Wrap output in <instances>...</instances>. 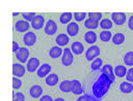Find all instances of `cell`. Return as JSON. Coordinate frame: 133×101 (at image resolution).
I'll use <instances>...</instances> for the list:
<instances>
[{"mask_svg": "<svg viewBox=\"0 0 133 101\" xmlns=\"http://www.w3.org/2000/svg\"><path fill=\"white\" fill-rule=\"evenodd\" d=\"M115 79L113 67L110 64H105L101 68V74L94 82L91 91L92 95L99 99L103 98L110 89V86Z\"/></svg>", "mask_w": 133, "mask_h": 101, "instance_id": "1", "label": "cell"}, {"mask_svg": "<svg viewBox=\"0 0 133 101\" xmlns=\"http://www.w3.org/2000/svg\"><path fill=\"white\" fill-rule=\"evenodd\" d=\"M73 61H74V56H73V53L71 50V48L69 47H65L63 49V54H62V57H61V63L63 66H71L73 64Z\"/></svg>", "mask_w": 133, "mask_h": 101, "instance_id": "2", "label": "cell"}, {"mask_svg": "<svg viewBox=\"0 0 133 101\" xmlns=\"http://www.w3.org/2000/svg\"><path fill=\"white\" fill-rule=\"evenodd\" d=\"M99 55H100V47L98 45H91L85 52V58L87 61H94L99 57Z\"/></svg>", "mask_w": 133, "mask_h": 101, "instance_id": "3", "label": "cell"}, {"mask_svg": "<svg viewBox=\"0 0 133 101\" xmlns=\"http://www.w3.org/2000/svg\"><path fill=\"white\" fill-rule=\"evenodd\" d=\"M111 20L113 21V23L117 26H122L126 23L127 16L126 13L124 12H112L111 13Z\"/></svg>", "mask_w": 133, "mask_h": 101, "instance_id": "4", "label": "cell"}, {"mask_svg": "<svg viewBox=\"0 0 133 101\" xmlns=\"http://www.w3.org/2000/svg\"><path fill=\"white\" fill-rule=\"evenodd\" d=\"M44 31L47 35H54L57 31V24L53 20H48L45 24Z\"/></svg>", "mask_w": 133, "mask_h": 101, "instance_id": "5", "label": "cell"}, {"mask_svg": "<svg viewBox=\"0 0 133 101\" xmlns=\"http://www.w3.org/2000/svg\"><path fill=\"white\" fill-rule=\"evenodd\" d=\"M16 57H17V60L20 61L21 63L27 62L29 58V49L27 47H20L16 53Z\"/></svg>", "mask_w": 133, "mask_h": 101, "instance_id": "6", "label": "cell"}, {"mask_svg": "<svg viewBox=\"0 0 133 101\" xmlns=\"http://www.w3.org/2000/svg\"><path fill=\"white\" fill-rule=\"evenodd\" d=\"M23 42L27 46H32L36 42V35L32 31H28L23 37Z\"/></svg>", "mask_w": 133, "mask_h": 101, "instance_id": "7", "label": "cell"}, {"mask_svg": "<svg viewBox=\"0 0 133 101\" xmlns=\"http://www.w3.org/2000/svg\"><path fill=\"white\" fill-rule=\"evenodd\" d=\"M39 60L37 58H30L28 61H27V66H26V69L33 73L35 71H37V69L39 68Z\"/></svg>", "mask_w": 133, "mask_h": 101, "instance_id": "8", "label": "cell"}, {"mask_svg": "<svg viewBox=\"0 0 133 101\" xmlns=\"http://www.w3.org/2000/svg\"><path fill=\"white\" fill-rule=\"evenodd\" d=\"M29 28H30V24L27 21H24V20H20L15 24V29L18 32H21V33H23V32L27 33Z\"/></svg>", "mask_w": 133, "mask_h": 101, "instance_id": "9", "label": "cell"}, {"mask_svg": "<svg viewBox=\"0 0 133 101\" xmlns=\"http://www.w3.org/2000/svg\"><path fill=\"white\" fill-rule=\"evenodd\" d=\"M12 74L16 77H22L25 75V67L22 64L14 63L12 64Z\"/></svg>", "mask_w": 133, "mask_h": 101, "instance_id": "10", "label": "cell"}, {"mask_svg": "<svg viewBox=\"0 0 133 101\" xmlns=\"http://www.w3.org/2000/svg\"><path fill=\"white\" fill-rule=\"evenodd\" d=\"M45 25V19L43 15L41 14H36V16L32 20L31 22V26L33 29L35 30H39L41 28H43V26Z\"/></svg>", "mask_w": 133, "mask_h": 101, "instance_id": "11", "label": "cell"}, {"mask_svg": "<svg viewBox=\"0 0 133 101\" xmlns=\"http://www.w3.org/2000/svg\"><path fill=\"white\" fill-rule=\"evenodd\" d=\"M72 93L75 95H81L84 93V89L78 79L72 80Z\"/></svg>", "mask_w": 133, "mask_h": 101, "instance_id": "12", "label": "cell"}, {"mask_svg": "<svg viewBox=\"0 0 133 101\" xmlns=\"http://www.w3.org/2000/svg\"><path fill=\"white\" fill-rule=\"evenodd\" d=\"M51 69H52V68H51V65H49V64H47V63L42 64V65L39 66V68L37 69V71H36L37 76H38V77H45V76L49 75Z\"/></svg>", "mask_w": 133, "mask_h": 101, "instance_id": "13", "label": "cell"}, {"mask_svg": "<svg viewBox=\"0 0 133 101\" xmlns=\"http://www.w3.org/2000/svg\"><path fill=\"white\" fill-rule=\"evenodd\" d=\"M43 94V88L39 85H33L30 89H29V95L31 98H38L41 97Z\"/></svg>", "mask_w": 133, "mask_h": 101, "instance_id": "14", "label": "cell"}, {"mask_svg": "<svg viewBox=\"0 0 133 101\" xmlns=\"http://www.w3.org/2000/svg\"><path fill=\"white\" fill-rule=\"evenodd\" d=\"M66 32H68L69 36L75 37V36L79 33V26H78V24L75 23V22H71L70 24H68Z\"/></svg>", "mask_w": 133, "mask_h": 101, "instance_id": "15", "label": "cell"}, {"mask_svg": "<svg viewBox=\"0 0 133 101\" xmlns=\"http://www.w3.org/2000/svg\"><path fill=\"white\" fill-rule=\"evenodd\" d=\"M71 50L75 55H81L84 52V45L80 41H74L71 44Z\"/></svg>", "mask_w": 133, "mask_h": 101, "instance_id": "16", "label": "cell"}, {"mask_svg": "<svg viewBox=\"0 0 133 101\" xmlns=\"http://www.w3.org/2000/svg\"><path fill=\"white\" fill-rule=\"evenodd\" d=\"M56 43L59 45V46H65L69 42H70V37L64 34V33H61V34H58L56 36V39H55Z\"/></svg>", "mask_w": 133, "mask_h": 101, "instance_id": "17", "label": "cell"}, {"mask_svg": "<svg viewBox=\"0 0 133 101\" xmlns=\"http://www.w3.org/2000/svg\"><path fill=\"white\" fill-rule=\"evenodd\" d=\"M58 79H59V77H58V75H57V74H55V73H50L49 75H47V76H46L45 82H46L49 87H54V86H56V85H57Z\"/></svg>", "mask_w": 133, "mask_h": 101, "instance_id": "18", "label": "cell"}, {"mask_svg": "<svg viewBox=\"0 0 133 101\" xmlns=\"http://www.w3.org/2000/svg\"><path fill=\"white\" fill-rule=\"evenodd\" d=\"M63 54V49H61L60 46H52L49 50V56L52 59H57L60 56H62Z\"/></svg>", "mask_w": 133, "mask_h": 101, "instance_id": "19", "label": "cell"}, {"mask_svg": "<svg viewBox=\"0 0 133 101\" xmlns=\"http://www.w3.org/2000/svg\"><path fill=\"white\" fill-rule=\"evenodd\" d=\"M84 40L88 44H94L97 41V34L94 31L89 30L84 34Z\"/></svg>", "mask_w": 133, "mask_h": 101, "instance_id": "20", "label": "cell"}, {"mask_svg": "<svg viewBox=\"0 0 133 101\" xmlns=\"http://www.w3.org/2000/svg\"><path fill=\"white\" fill-rule=\"evenodd\" d=\"M113 71H114V75L119 78L126 76L127 74V68L124 65H117L115 68H113Z\"/></svg>", "mask_w": 133, "mask_h": 101, "instance_id": "21", "label": "cell"}, {"mask_svg": "<svg viewBox=\"0 0 133 101\" xmlns=\"http://www.w3.org/2000/svg\"><path fill=\"white\" fill-rule=\"evenodd\" d=\"M119 91L124 94H129L133 91V86L129 81H123L119 85Z\"/></svg>", "mask_w": 133, "mask_h": 101, "instance_id": "22", "label": "cell"}, {"mask_svg": "<svg viewBox=\"0 0 133 101\" xmlns=\"http://www.w3.org/2000/svg\"><path fill=\"white\" fill-rule=\"evenodd\" d=\"M59 89L63 93H72V80H62L59 85Z\"/></svg>", "mask_w": 133, "mask_h": 101, "instance_id": "23", "label": "cell"}, {"mask_svg": "<svg viewBox=\"0 0 133 101\" xmlns=\"http://www.w3.org/2000/svg\"><path fill=\"white\" fill-rule=\"evenodd\" d=\"M84 26H85V28H87V29L92 31V30H95V29H97L99 27V22L88 18L87 20L84 21Z\"/></svg>", "mask_w": 133, "mask_h": 101, "instance_id": "24", "label": "cell"}, {"mask_svg": "<svg viewBox=\"0 0 133 101\" xmlns=\"http://www.w3.org/2000/svg\"><path fill=\"white\" fill-rule=\"evenodd\" d=\"M72 18H73V14H72L71 12H63V13H61L60 16H59V22H60L61 24H63V25L70 24Z\"/></svg>", "mask_w": 133, "mask_h": 101, "instance_id": "25", "label": "cell"}, {"mask_svg": "<svg viewBox=\"0 0 133 101\" xmlns=\"http://www.w3.org/2000/svg\"><path fill=\"white\" fill-rule=\"evenodd\" d=\"M111 40H112L113 44L119 45V44H122V43L125 41V35H124L123 33H115V34L112 36Z\"/></svg>", "mask_w": 133, "mask_h": 101, "instance_id": "26", "label": "cell"}, {"mask_svg": "<svg viewBox=\"0 0 133 101\" xmlns=\"http://www.w3.org/2000/svg\"><path fill=\"white\" fill-rule=\"evenodd\" d=\"M102 66H103V60H102L101 58H97V59H95V60L91 62V64H90V68H91L92 71L101 70Z\"/></svg>", "mask_w": 133, "mask_h": 101, "instance_id": "27", "label": "cell"}, {"mask_svg": "<svg viewBox=\"0 0 133 101\" xmlns=\"http://www.w3.org/2000/svg\"><path fill=\"white\" fill-rule=\"evenodd\" d=\"M112 21L111 20H109V19H103V20H101V22H100V27L102 28V29H104V30H109V29H111L112 28Z\"/></svg>", "mask_w": 133, "mask_h": 101, "instance_id": "28", "label": "cell"}, {"mask_svg": "<svg viewBox=\"0 0 133 101\" xmlns=\"http://www.w3.org/2000/svg\"><path fill=\"white\" fill-rule=\"evenodd\" d=\"M112 38V34L109 30H104L100 33V39L103 41V42H108L110 39Z\"/></svg>", "mask_w": 133, "mask_h": 101, "instance_id": "29", "label": "cell"}, {"mask_svg": "<svg viewBox=\"0 0 133 101\" xmlns=\"http://www.w3.org/2000/svg\"><path fill=\"white\" fill-rule=\"evenodd\" d=\"M124 63L127 66H133V52H128L124 56Z\"/></svg>", "mask_w": 133, "mask_h": 101, "instance_id": "30", "label": "cell"}, {"mask_svg": "<svg viewBox=\"0 0 133 101\" xmlns=\"http://www.w3.org/2000/svg\"><path fill=\"white\" fill-rule=\"evenodd\" d=\"M12 101H25V96L23 93H12Z\"/></svg>", "mask_w": 133, "mask_h": 101, "instance_id": "31", "label": "cell"}, {"mask_svg": "<svg viewBox=\"0 0 133 101\" xmlns=\"http://www.w3.org/2000/svg\"><path fill=\"white\" fill-rule=\"evenodd\" d=\"M22 16H23L27 22H29V21L32 22V20L36 16V14H35V12H23V13H22Z\"/></svg>", "mask_w": 133, "mask_h": 101, "instance_id": "32", "label": "cell"}, {"mask_svg": "<svg viewBox=\"0 0 133 101\" xmlns=\"http://www.w3.org/2000/svg\"><path fill=\"white\" fill-rule=\"evenodd\" d=\"M86 15H87L86 12H75V13H74L75 21H77V22H82V21L85 19Z\"/></svg>", "mask_w": 133, "mask_h": 101, "instance_id": "33", "label": "cell"}, {"mask_svg": "<svg viewBox=\"0 0 133 101\" xmlns=\"http://www.w3.org/2000/svg\"><path fill=\"white\" fill-rule=\"evenodd\" d=\"M21 87H22V80L17 78L16 76L12 77V88H14V90H19Z\"/></svg>", "mask_w": 133, "mask_h": 101, "instance_id": "34", "label": "cell"}, {"mask_svg": "<svg viewBox=\"0 0 133 101\" xmlns=\"http://www.w3.org/2000/svg\"><path fill=\"white\" fill-rule=\"evenodd\" d=\"M87 15H88L89 19L96 20V21H98V22H99V20L102 19V13H101V12H88Z\"/></svg>", "mask_w": 133, "mask_h": 101, "instance_id": "35", "label": "cell"}, {"mask_svg": "<svg viewBox=\"0 0 133 101\" xmlns=\"http://www.w3.org/2000/svg\"><path fill=\"white\" fill-rule=\"evenodd\" d=\"M126 79H127V81H129V82H133V68H130L129 70H127Z\"/></svg>", "mask_w": 133, "mask_h": 101, "instance_id": "36", "label": "cell"}, {"mask_svg": "<svg viewBox=\"0 0 133 101\" xmlns=\"http://www.w3.org/2000/svg\"><path fill=\"white\" fill-rule=\"evenodd\" d=\"M39 101H54V100L52 99V97L50 95H44V96H42Z\"/></svg>", "mask_w": 133, "mask_h": 101, "instance_id": "37", "label": "cell"}, {"mask_svg": "<svg viewBox=\"0 0 133 101\" xmlns=\"http://www.w3.org/2000/svg\"><path fill=\"white\" fill-rule=\"evenodd\" d=\"M100 100H101V99H99V98L95 97L94 95L87 94V99H86V101H100Z\"/></svg>", "mask_w": 133, "mask_h": 101, "instance_id": "38", "label": "cell"}, {"mask_svg": "<svg viewBox=\"0 0 133 101\" xmlns=\"http://www.w3.org/2000/svg\"><path fill=\"white\" fill-rule=\"evenodd\" d=\"M128 27H129L130 30L133 31V15H131L129 18V20H128Z\"/></svg>", "mask_w": 133, "mask_h": 101, "instance_id": "39", "label": "cell"}, {"mask_svg": "<svg viewBox=\"0 0 133 101\" xmlns=\"http://www.w3.org/2000/svg\"><path fill=\"white\" fill-rule=\"evenodd\" d=\"M19 48H20V47H19V44H18V42H16V41H12V52H14V53H17Z\"/></svg>", "mask_w": 133, "mask_h": 101, "instance_id": "40", "label": "cell"}, {"mask_svg": "<svg viewBox=\"0 0 133 101\" xmlns=\"http://www.w3.org/2000/svg\"><path fill=\"white\" fill-rule=\"evenodd\" d=\"M86 99H87V94H83L77 99V101H86Z\"/></svg>", "mask_w": 133, "mask_h": 101, "instance_id": "41", "label": "cell"}, {"mask_svg": "<svg viewBox=\"0 0 133 101\" xmlns=\"http://www.w3.org/2000/svg\"><path fill=\"white\" fill-rule=\"evenodd\" d=\"M54 101H65V100H64L63 98H60V97H59V98H56Z\"/></svg>", "mask_w": 133, "mask_h": 101, "instance_id": "42", "label": "cell"}, {"mask_svg": "<svg viewBox=\"0 0 133 101\" xmlns=\"http://www.w3.org/2000/svg\"><path fill=\"white\" fill-rule=\"evenodd\" d=\"M19 14H20L19 12H14V13H12V15H14V16H18Z\"/></svg>", "mask_w": 133, "mask_h": 101, "instance_id": "43", "label": "cell"}]
</instances>
